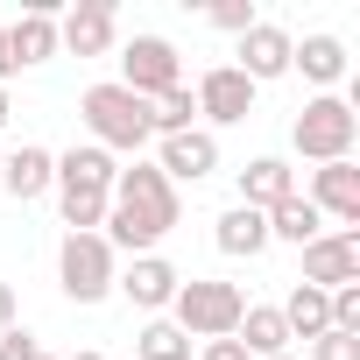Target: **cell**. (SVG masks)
<instances>
[{
  "label": "cell",
  "instance_id": "cell-1",
  "mask_svg": "<svg viewBox=\"0 0 360 360\" xmlns=\"http://www.w3.org/2000/svg\"><path fill=\"white\" fill-rule=\"evenodd\" d=\"M176 226V184L155 169V162H134L113 176V205H106V248H127V255H155V240Z\"/></svg>",
  "mask_w": 360,
  "mask_h": 360
},
{
  "label": "cell",
  "instance_id": "cell-2",
  "mask_svg": "<svg viewBox=\"0 0 360 360\" xmlns=\"http://www.w3.org/2000/svg\"><path fill=\"white\" fill-rule=\"evenodd\" d=\"M78 120L92 127V141L106 155H141L155 134H148V99H134L127 85H92L78 99Z\"/></svg>",
  "mask_w": 360,
  "mask_h": 360
},
{
  "label": "cell",
  "instance_id": "cell-3",
  "mask_svg": "<svg viewBox=\"0 0 360 360\" xmlns=\"http://www.w3.org/2000/svg\"><path fill=\"white\" fill-rule=\"evenodd\" d=\"M169 311H176L169 325L184 332V339H233L248 297H240V283H205V276H191V283H176Z\"/></svg>",
  "mask_w": 360,
  "mask_h": 360
},
{
  "label": "cell",
  "instance_id": "cell-4",
  "mask_svg": "<svg viewBox=\"0 0 360 360\" xmlns=\"http://www.w3.org/2000/svg\"><path fill=\"white\" fill-rule=\"evenodd\" d=\"M353 134H360V113L339 92H318L297 113V127H290V141H297L304 162H353Z\"/></svg>",
  "mask_w": 360,
  "mask_h": 360
},
{
  "label": "cell",
  "instance_id": "cell-5",
  "mask_svg": "<svg viewBox=\"0 0 360 360\" xmlns=\"http://www.w3.org/2000/svg\"><path fill=\"white\" fill-rule=\"evenodd\" d=\"M57 276H64V297H71V304H99V297L113 290V248H106L99 233H64Z\"/></svg>",
  "mask_w": 360,
  "mask_h": 360
},
{
  "label": "cell",
  "instance_id": "cell-6",
  "mask_svg": "<svg viewBox=\"0 0 360 360\" xmlns=\"http://www.w3.org/2000/svg\"><path fill=\"white\" fill-rule=\"evenodd\" d=\"M113 85H127L134 99H162L169 85H184L176 78V50L162 43V36H134L127 50H120V78Z\"/></svg>",
  "mask_w": 360,
  "mask_h": 360
},
{
  "label": "cell",
  "instance_id": "cell-7",
  "mask_svg": "<svg viewBox=\"0 0 360 360\" xmlns=\"http://www.w3.org/2000/svg\"><path fill=\"white\" fill-rule=\"evenodd\" d=\"M191 99H198V113H205L212 127H240V120L255 113V85H248L233 64H212V71L198 78V92H191Z\"/></svg>",
  "mask_w": 360,
  "mask_h": 360
},
{
  "label": "cell",
  "instance_id": "cell-8",
  "mask_svg": "<svg viewBox=\"0 0 360 360\" xmlns=\"http://www.w3.org/2000/svg\"><path fill=\"white\" fill-rule=\"evenodd\" d=\"M304 283L311 290H346L360 283V233H318L304 248Z\"/></svg>",
  "mask_w": 360,
  "mask_h": 360
},
{
  "label": "cell",
  "instance_id": "cell-9",
  "mask_svg": "<svg viewBox=\"0 0 360 360\" xmlns=\"http://www.w3.org/2000/svg\"><path fill=\"white\" fill-rule=\"evenodd\" d=\"M155 169L169 176V184H198V176H212V169H219V141H212V127L162 134V155H155Z\"/></svg>",
  "mask_w": 360,
  "mask_h": 360
},
{
  "label": "cell",
  "instance_id": "cell-10",
  "mask_svg": "<svg viewBox=\"0 0 360 360\" xmlns=\"http://www.w3.org/2000/svg\"><path fill=\"white\" fill-rule=\"evenodd\" d=\"M311 205L339 219V233H360V169L353 162H318L311 169Z\"/></svg>",
  "mask_w": 360,
  "mask_h": 360
},
{
  "label": "cell",
  "instance_id": "cell-11",
  "mask_svg": "<svg viewBox=\"0 0 360 360\" xmlns=\"http://www.w3.org/2000/svg\"><path fill=\"white\" fill-rule=\"evenodd\" d=\"M57 50H71V57H106V50H113V8H106V0H78V8L57 22Z\"/></svg>",
  "mask_w": 360,
  "mask_h": 360
},
{
  "label": "cell",
  "instance_id": "cell-12",
  "mask_svg": "<svg viewBox=\"0 0 360 360\" xmlns=\"http://www.w3.org/2000/svg\"><path fill=\"white\" fill-rule=\"evenodd\" d=\"M176 283H184V276H176L162 255H134V269H127V276H113V290H120L134 311H162V304L176 297Z\"/></svg>",
  "mask_w": 360,
  "mask_h": 360
},
{
  "label": "cell",
  "instance_id": "cell-13",
  "mask_svg": "<svg viewBox=\"0 0 360 360\" xmlns=\"http://www.w3.org/2000/svg\"><path fill=\"white\" fill-rule=\"evenodd\" d=\"M248 85H269V78H283L290 71V36L276 29V22H255L248 36H240V64H233Z\"/></svg>",
  "mask_w": 360,
  "mask_h": 360
},
{
  "label": "cell",
  "instance_id": "cell-14",
  "mask_svg": "<svg viewBox=\"0 0 360 360\" xmlns=\"http://www.w3.org/2000/svg\"><path fill=\"white\" fill-rule=\"evenodd\" d=\"M0 184H8L15 205L43 198V191L57 184V155H50V148H15V155H0Z\"/></svg>",
  "mask_w": 360,
  "mask_h": 360
},
{
  "label": "cell",
  "instance_id": "cell-15",
  "mask_svg": "<svg viewBox=\"0 0 360 360\" xmlns=\"http://www.w3.org/2000/svg\"><path fill=\"white\" fill-rule=\"evenodd\" d=\"M113 176H120V162H113L99 141L57 155V191H113Z\"/></svg>",
  "mask_w": 360,
  "mask_h": 360
},
{
  "label": "cell",
  "instance_id": "cell-16",
  "mask_svg": "<svg viewBox=\"0 0 360 360\" xmlns=\"http://www.w3.org/2000/svg\"><path fill=\"white\" fill-rule=\"evenodd\" d=\"M297 191V169L283 162V155H255L248 169H240V205L248 212H269V205H283Z\"/></svg>",
  "mask_w": 360,
  "mask_h": 360
},
{
  "label": "cell",
  "instance_id": "cell-17",
  "mask_svg": "<svg viewBox=\"0 0 360 360\" xmlns=\"http://www.w3.org/2000/svg\"><path fill=\"white\" fill-rule=\"evenodd\" d=\"M233 339L248 346V360H276V353H290V325H283L276 304H248L240 325H233Z\"/></svg>",
  "mask_w": 360,
  "mask_h": 360
},
{
  "label": "cell",
  "instance_id": "cell-18",
  "mask_svg": "<svg viewBox=\"0 0 360 360\" xmlns=\"http://www.w3.org/2000/svg\"><path fill=\"white\" fill-rule=\"evenodd\" d=\"M8 50H15L22 71H29V64H50V57H57V8H29V15L8 29Z\"/></svg>",
  "mask_w": 360,
  "mask_h": 360
},
{
  "label": "cell",
  "instance_id": "cell-19",
  "mask_svg": "<svg viewBox=\"0 0 360 360\" xmlns=\"http://www.w3.org/2000/svg\"><path fill=\"white\" fill-rule=\"evenodd\" d=\"M262 219H269V240H290V248H311V240L325 233V212H318L304 191H290V198H283V205H269Z\"/></svg>",
  "mask_w": 360,
  "mask_h": 360
},
{
  "label": "cell",
  "instance_id": "cell-20",
  "mask_svg": "<svg viewBox=\"0 0 360 360\" xmlns=\"http://www.w3.org/2000/svg\"><path fill=\"white\" fill-rule=\"evenodd\" d=\"M290 71H304L311 85H339L346 78V43L339 36H304V43H290Z\"/></svg>",
  "mask_w": 360,
  "mask_h": 360
},
{
  "label": "cell",
  "instance_id": "cell-21",
  "mask_svg": "<svg viewBox=\"0 0 360 360\" xmlns=\"http://www.w3.org/2000/svg\"><path fill=\"white\" fill-rule=\"evenodd\" d=\"M283 325H290V339H318V332H332V290L297 283L290 304H283Z\"/></svg>",
  "mask_w": 360,
  "mask_h": 360
},
{
  "label": "cell",
  "instance_id": "cell-22",
  "mask_svg": "<svg viewBox=\"0 0 360 360\" xmlns=\"http://www.w3.org/2000/svg\"><path fill=\"white\" fill-rule=\"evenodd\" d=\"M212 240H219V255H248V262H255V255L269 248V219H262V212H248V205H233V212L219 219V233H212Z\"/></svg>",
  "mask_w": 360,
  "mask_h": 360
},
{
  "label": "cell",
  "instance_id": "cell-23",
  "mask_svg": "<svg viewBox=\"0 0 360 360\" xmlns=\"http://www.w3.org/2000/svg\"><path fill=\"white\" fill-rule=\"evenodd\" d=\"M198 120V99H191V85H169L162 99H148V134L162 141V134H184Z\"/></svg>",
  "mask_w": 360,
  "mask_h": 360
},
{
  "label": "cell",
  "instance_id": "cell-24",
  "mask_svg": "<svg viewBox=\"0 0 360 360\" xmlns=\"http://www.w3.org/2000/svg\"><path fill=\"white\" fill-rule=\"evenodd\" d=\"M134 353H141V360H191V339L176 332L169 318H148L141 339H134Z\"/></svg>",
  "mask_w": 360,
  "mask_h": 360
},
{
  "label": "cell",
  "instance_id": "cell-25",
  "mask_svg": "<svg viewBox=\"0 0 360 360\" xmlns=\"http://www.w3.org/2000/svg\"><path fill=\"white\" fill-rule=\"evenodd\" d=\"M57 198H64V226H71V233H99V226H106L113 191H57Z\"/></svg>",
  "mask_w": 360,
  "mask_h": 360
},
{
  "label": "cell",
  "instance_id": "cell-26",
  "mask_svg": "<svg viewBox=\"0 0 360 360\" xmlns=\"http://www.w3.org/2000/svg\"><path fill=\"white\" fill-rule=\"evenodd\" d=\"M205 22H212V29H226V36H248L262 15L248 8V0H219V8H205Z\"/></svg>",
  "mask_w": 360,
  "mask_h": 360
},
{
  "label": "cell",
  "instance_id": "cell-27",
  "mask_svg": "<svg viewBox=\"0 0 360 360\" xmlns=\"http://www.w3.org/2000/svg\"><path fill=\"white\" fill-rule=\"evenodd\" d=\"M311 360H360V332H318Z\"/></svg>",
  "mask_w": 360,
  "mask_h": 360
},
{
  "label": "cell",
  "instance_id": "cell-28",
  "mask_svg": "<svg viewBox=\"0 0 360 360\" xmlns=\"http://www.w3.org/2000/svg\"><path fill=\"white\" fill-rule=\"evenodd\" d=\"M332 332H360V283L332 290Z\"/></svg>",
  "mask_w": 360,
  "mask_h": 360
},
{
  "label": "cell",
  "instance_id": "cell-29",
  "mask_svg": "<svg viewBox=\"0 0 360 360\" xmlns=\"http://www.w3.org/2000/svg\"><path fill=\"white\" fill-rule=\"evenodd\" d=\"M43 346H36V332H22V325H8L0 332V360H36Z\"/></svg>",
  "mask_w": 360,
  "mask_h": 360
},
{
  "label": "cell",
  "instance_id": "cell-30",
  "mask_svg": "<svg viewBox=\"0 0 360 360\" xmlns=\"http://www.w3.org/2000/svg\"><path fill=\"white\" fill-rule=\"evenodd\" d=\"M205 360H248L240 339H205Z\"/></svg>",
  "mask_w": 360,
  "mask_h": 360
},
{
  "label": "cell",
  "instance_id": "cell-31",
  "mask_svg": "<svg viewBox=\"0 0 360 360\" xmlns=\"http://www.w3.org/2000/svg\"><path fill=\"white\" fill-rule=\"evenodd\" d=\"M15 71H22V64H15V50H8V29H0V85H8Z\"/></svg>",
  "mask_w": 360,
  "mask_h": 360
},
{
  "label": "cell",
  "instance_id": "cell-32",
  "mask_svg": "<svg viewBox=\"0 0 360 360\" xmlns=\"http://www.w3.org/2000/svg\"><path fill=\"white\" fill-rule=\"evenodd\" d=\"M8 325H15V290L0 283V332H8Z\"/></svg>",
  "mask_w": 360,
  "mask_h": 360
},
{
  "label": "cell",
  "instance_id": "cell-33",
  "mask_svg": "<svg viewBox=\"0 0 360 360\" xmlns=\"http://www.w3.org/2000/svg\"><path fill=\"white\" fill-rule=\"evenodd\" d=\"M8 113H15V106H8V85H0V127H8Z\"/></svg>",
  "mask_w": 360,
  "mask_h": 360
},
{
  "label": "cell",
  "instance_id": "cell-34",
  "mask_svg": "<svg viewBox=\"0 0 360 360\" xmlns=\"http://www.w3.org/2000/svg\"><path fill=\"white\" fill-rule=\"evenodd\" d=\"M78 360H106V353H78Z\"/></svg>",
  "mask_w": 360,
  "mask_h": 360
},
{
  "label": "cell",
  "instance_id": "cell-35",
  "mask_svg": "<svg viewBox=\"0 0 360 360\" xmlns=\"http://www.w3.org/2000/svg\"><path fill=\"white\" fill-rule=\"evenodd\" d=\"M276 360H297V353H276Z\"/></svg>",
  "mask_w": 360,
  "mask_h": 360
},
{
  "label": "cell",
  "instance_id": "cell-36",
  "mask_svg": "<svg viewBox=\"0 0 360 360\" xmlns=\"http://www.w3.org/2000/svg\"><path fill=\"white\" fill-rule=\"evenodd\" d=\"M36 360H50V353H36Z\"/></svg>",
  "mask_w": 360,
  "mask_h": 360
}]
</instances>
